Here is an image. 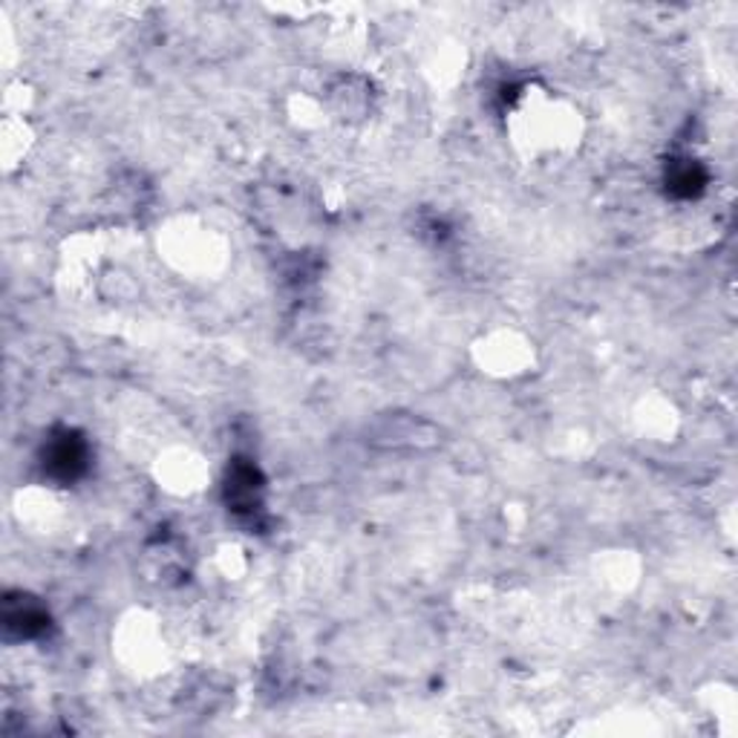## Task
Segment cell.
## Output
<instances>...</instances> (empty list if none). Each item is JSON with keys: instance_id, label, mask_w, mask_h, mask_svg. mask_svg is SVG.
<instances>
[{"instance_id": "6da1fadb", "label": "cell", "mask_w": 738, "mask_h": 738, "mask_svg": "<svg viewBox=\"0 0 738 738\" xmlns=\"http://www.w3.org/2000/svg\"><path fill=\"white\" fill-rule=\"evenodd\" d=\"M43 459H47L43 465L50 467L52 476L75 479V476L84 474L87 467V445L79 436H72V433H61V436L52 438Z\"/></svg>"}]
</instances>
